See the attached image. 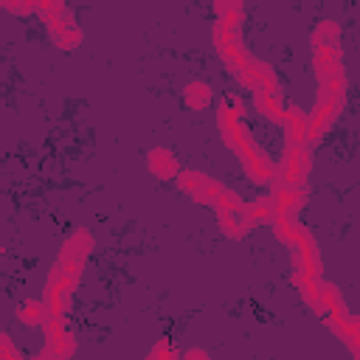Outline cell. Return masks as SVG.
Here are the masks:
<instances>
[{
	"label": "cell",
	"instance_id": "cell-18",
	"mask_svg": "<svg viewBox=\"0 0 360 360\" xmlns=\"http://www.w3.org/2000/svg\"><path fill=\"white\" fill-rule=\"evenodd\" d=\"M180 360H211V357H208V352H205V349L191 346V349H186V352L180 354Z\"/></svg>",
	"mask_w": 360,
	"mask_h": 360
},
{
	"label": "cell",
	"instance_id": "cell-9",
	"mask_svg": "<svg viewBox=\"0 0 360 360\" xmlns=\"http://www.w3.org/2000/svg\"><path fill=\"white\" fill-rule=\"evenodd\" d=\"M256 93V107H259V112L262 115H267V118H273V121H284V101H281V96L278 93H270V90H253Z\"/></svg>",
	"mask_w": 360,
	"mask_h": 360
},
{
	"label": "cell",
	"instance_id": "cell-2",
	"mask_svg": "<svg viewBox=\"0 0 360 360\" xmlns=\"http://www.w3.org/2000/svg\"><path fill=\"white\" fill-rule=\"evenodd\" d=\"M177 186H180L194 202H205V205H214L217 197H219V191L225 188V186H219L214 177H208V174H202V172H197V169L180 172V174H177Z\"/></svg>",
	"mask_w": 360,
	"mask_h": 360
},
{
	"label": "cell",
	"instance_id": "cell-15",
	"mask_svg": "<svg viewBox=\"0 0 360 360\" xmlns=\"http://www.w3.org/2000/svg\"><path fill=\"white\" fill-rule=\"evenodd\" d=\"M146 360H180V357H177V352L172 349L169 340H160V343L152 349V354H149Z\"/></svg>",
	"mask_w": 360,
	"mask_h": 360
},
{
	"label": "cell",
	"instance_id": "cell-4",
	"mask_svg": "<svg viewBox=\"0 0 360 360\" xmlns=\"http://www.w3.org/2000/svg\"><path fill=\"white\" fill-rule=\"evenodd\" d=\"M340 101H343V98H318V101H315L312 115L307 118V143L315 141V138H321V135L332 127V121L338 118Z\"/></svg>",
	"mask_w": 360,
	"mask_h": 360
},
{
	"label": "cell",
	"instance_id": "cell-16",
	"mask_svg": "<svg viewBox=\"0 0 360 360\" xmlns=\"http://www.w3.org/2000/svg\"><path fill=\"white\" fill-rule=\"evenodd\" d=\"M0 6H3L6 11H11V14H31V11L37 8L34 3H22V6H20V3H8V0H3Z\"/></svg>",
	"mask_w": 360,
	"mask_h": 360
},
{
	"label": "cell",
	"instance_id": "cell-7",
	"mask_svg": "<svg viewBox=\"0 0 360 360\" xmlns=\"http://www.w3.org/2000/svg\"><path fill=\"white\" fill-rule=\"evenodd\" d=\"M312 53H315L318 82H329V79L343 76V70H340V48H321V51H312Z\"/></svg>",
	"mask_w": 360,
	"mask_h": 360
},
{
	"label": "cell",
	"instance_id": "cell-17",
	"mask_svg": "<svg viewBox=\"0 0 360 360\" xmlns=\"http://www.w3.org/2000/svg\"><path fill=\"white\" fill-rule=\"evenodd\" d=\"M0 346H3V360H22V354L11 346V340H8V335H3L0 338Z\"/></svg>",
	"mask_w": 360,
	"mask_h": 360
},
{
	"label": "cell",
	"instance_id": "cell-14",
	"mask_svg": "<svg viewBox=\"0 0 360 360\" xmlns=\"http://www.w3.org/2000/svg\"><path fill=\"white\" fill-rule=\"evenodd\" d=\"M214 11L219 14V22H222V25L239 28V22H242V6H239V3H217Z\"/></svg>",
	"mask_w": 360,
	"mask_h": 360
},
{
	"label": "cell",
	"instance_id": "cell-1",
	"mask_svg": "<svg viewBox=\"0 0 360 360\" xmlns=\"http://www.w3.org/2000/svg\"><path fill=\"white\" fill-rule=\"evenodd\" d=\"M73 287H76V278L68 276L59 264L51 270V278L45 284V307L51 312V318H65V312L70 309V295H73Z\"/></svg>",
	"mask_w": 360,
	"mask_h": 360
},
{
	"label": "cell",
	"instance_id": "cell-3",
	"mask_svg": "<svg viewBox=\"0 0 360 360\" xmlns=\"http://www.w3.org/2000/svg\"><path fill=\"white\" fill-rule=\"evenodd\" d=\"M307 172H309V149H307V143L287 146V149H284V169H281V180H284V186L304 188Z\"/></svg>",
	"mask_w": 360,
	"mask_h": 360
},
{
	"label": "cell",
	"instance_id": "cell-8",
	"mask_svg": "<svg viewBox=\"0 0 360 360\" xmlns=\"http://www.w3.org/2000/svg\"><path fill=\"white\" fill-rule=\"evenodd\" d=\"M17 318H20L25 326H45L48 318H51V312H48L45 301H39V298H28V301H22V304L17 307Z\"/></svg>",
	"mask_w": 360,
	"mask_h": 360
},
{
	"label": "cell",
	"instance_id": "cell-13",
	"mask_svg": "<svg viewBox=\"0 0 360 360\" xmlns=\"http://www.w3.org/2000/svg\"><path fill=\"white\" fill-rule=\"evenodd\" d=\"M183 98L191 110H202L211 101V87L205 82H188L186 90H183Z\"/></svg>",
	"mask_w": 360,
	"mask_h": 360
},
{
	"label": "cell",
	"instance_id": "cell-5",
	"mask_svg": "<svg viewBox=\"0 0 360 360\" xmlns=\"http://www.w3.org/2000/svg\"><path fill=\"white\" fill-rule=\"evenodd\" d=\"M42 332H45V346L53 352V354H59L62 360H68L73 352H76V340H73V335H70V329L65 326V321L62 318H48V323L42 326Z\"/></svg>",
	"mask_w": 360,
	"mask_h": 360
},
{
	"label": "cell",
	"instance_id": "cell-11",
	"mask_svg": "<svg viewBox=\"0 0 360 360\" xmlns=\"http://www.w3.org/2000/svg\"><path fill=\"white\" fill-rule=\"evenodd\" d=\"M273 214H276V208H273V197H259V200H253V202L245 208V219H248V225L270 222Z\"/></svg>",
	"mask_w": 360,
	"mask_h": 360
},
{
	"label": "cell",
	"instance_id": "cell-6",
	"mask_svg": "<svg viewBox=\"0 0 360 360\" xmlns=\"http://www.w3.org/2000/svg\"><path fill=\"white\" fill-rule=\"evenodd\" d=\"M146 166H149V172L158 174L160 180H177V174H180V169H177V158H174L166 146H155V149H149V155H146Z\"/></svg>",
	"mask_w": 360,
	"mask_h": 360
},
{
	"label": "cell",
	"instance_id": "cell-12",
	"mask_svg": "<svg viewBox=\"0 0 360 360\" xmlns=\"http://www.w3.org/2000/svg\"><path fill=\"white\" fill-rule=\"evenodd\" d=\"M219 228L231 236V239H239L250 225L245 219V211H219Z\"/></svg>",
	"mask_w": 360,
	"mask_h": 360
},
{
	"label": "cell",
	"instance_id": "cell-10",
	"mask_svg": "<svg viewBox=\"0 0 360 360\" xmlns=\"http://www.w3.org/2000/svg\"><path fill=\"white\" fill-rule=\"evenodd\" d=\"M338 37H340V25H338V22H332V20L318 22V28L312 31V51L338 48Z\"/></svg>",
	"mask_w": 360,
	"mask_h": 360
}]
</instances>
